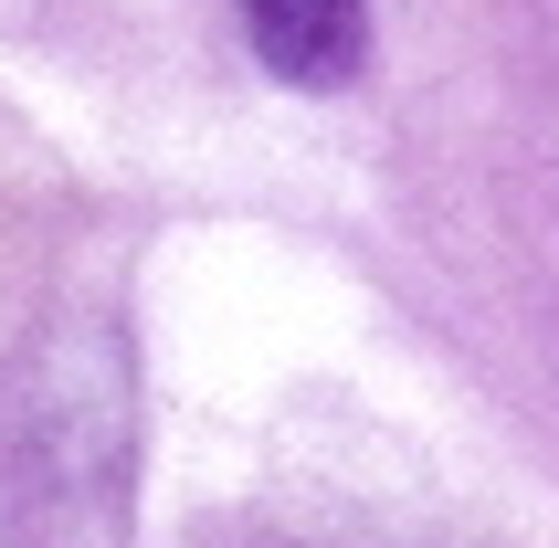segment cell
I'll return each instance as SVG.
<instances>
[{
    "label": "cell",
    "mask_w": 559,
    "mask_h": 548,
    "mask_svg": "<svg viewBox=\"0 0 559 548\" xmlns=\"http://www.w3.org/2000/svg\"><path fill=\"white\" fill-rule=\"evenodd\" d=\"M138 369L117 317L63 306L0 359V548H127Z\"/></svg>",
    "instance_id": "6da1fadb"
},
{
    "label": "cell",
    "mask_w": 559,
    "mask_h": 548,
    "mask_svg": "<svg viewBox=\"0 0 559 548\" xmlns=\"http://www.w3.org/2000/svg\"><path fill=\"white\" fill-rule=\"evenodd\" d=\"M243 32L285 85H348L370 63V0H243Z\"/></svg>",
    "instance_id": "7a4b0ae2"
}]
</instances>
